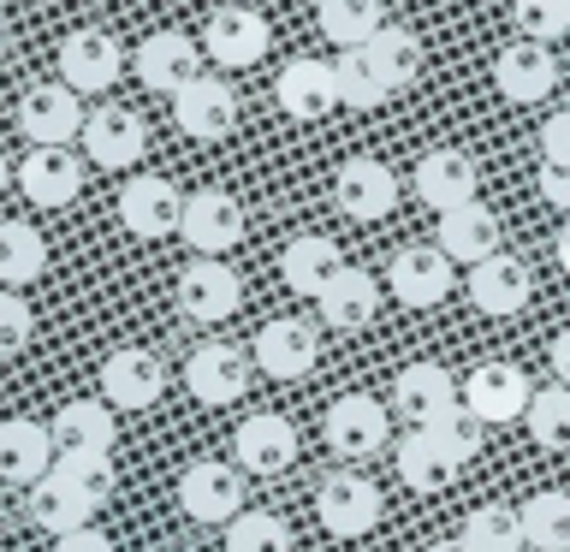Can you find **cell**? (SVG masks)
<instances>
[{"mask_svg":"<svg viewBox=\"0 0 570 552\" xmlns=\"http://www.w3.org/2000/svg\"><path fill=\"white\" fill-rule=\"evenodd\" d=\"M83 101L78 89L66 83H36L18 96V131H24L36 149H66L71 137H83Z\"/></svg>","mask_w":570,"mask_h":552,"instance_id":"6da1fadb","label":"cell"},{"mask_svg":"<svg viewBox=\"0 0 570 552\" xmlns=\"http://www.w3.org/2000/svg\"><path fill=\"white\" fill-rule=\"evenodd\" d=\"M315 516H321V529L333 534V541H363V534L381 523V487L363 475H327L315 487Z\"/></svg>","mask_w":570,"mask_h":552,"instance_id":"7a4b0ae2","label":"cell"},{"mask_svg":"<svg viewBox=\"0 0 570 552\" xmlns=\"http://www.w3.org/2000/svg\"><path fill=\"white\" fill-rule=\"evenodd\" d=\"M238 297H244V285L220 256H196L178 267L173 303L185 321H226V315H238Z\"/></svg>","mask_w":570,"mask_h":552,"instance_id":"3957f363","label":"cell"},{"mask_svg":"<svg viewBox=\"0 0 570 552\" xmlns=\"http://www.w3.org/2000/svg\"><path fill=\"white\" fill-rule=\"evenodd\" d=\"M529 404H534V386L517 363H481V368H470V381H463V410H470L481 427L529 416Z\"/></svg>","mask_w":570,"mask_h":552,"instance_id":"277c9868","label":"cell"},{"mask_svg":"<svg viewBox=\"0 0 570 552\" xmlns=\"http://www.w3.org/2000/svg\"><path fill=\"white\" fill-rule=\"evenodd\" d=\"M386 285L404 309H434V303L452 297L458 274H452V262L440 256V244H404L399 256L386 262Z\"/></svg>","mask_w":570,"mask_h":552,"instance_id":"5b68a950","label":"cell"},{"mask_svg":"<svg viewBox=\"0 0 570 552\" xmlns=\"http://www.w3.org/2000/svg\"><path fill=\"white\" fill-rule=\"evenodd\" d=\"M244 505V470L238 463H190L185 475H178V511L196 516V523H232Z\"/></svg>","mask_w":570,"mask_h":552,"instance_id":"8992f818","label":"cell"},{"mask_svg":"<svg viewBox=\"0 0 570 552\" xmlns=\"http://www.w3.org/2000/svg\"><path fill=\"white\" fill-rule=\"evenodd\" d=\"M321 434H327V445L338 457H374L392 434V416L381 410V398H368V392H345V398L327 404Z\"/></svg>","mask_w":570,"mask_h":552,"instance_id":"52a82bcc","label":"cell"},{"mask_svg":"<svg viewBox=\"0 0 570 552\" xmlns=\"http://www.w3.org/2000/svg\"><path fill=\"white\" fill-rule=\"evenodd\" d=\"M60 78L78 96H101L125 78V48L107 30H71L60 42Z\"/></svg>","mask_w":570,"mask_h":552,"instance_id":"ba28073f","label":"cell"},{"mask_svg":"<svg viewBox=\"0 0 570 552\" xmlns=\"http://www.w3.org/2000/svg\"><path fill=\"white\" fill-rule=\"evenodd\" d=\"M463 404V386L452 381L445 363H410L399 381H392V410L410 422V427H434L445 410Z\"/></svg>","mask_w":570,"mask_h":552,"instance_id":"9c48e42d","label":"cell"},{"mask_svg":"<svg viewBox=\"0 0 570 552\" xmlns=\"http://www.w3.org/2000/svg\"><path fill=\"white\" fill-rule=\"evenodd\" d=\"M119 220L131 238H167V231H178V220H185V196L155 172H131L119 190Z\"/></svg>","mask_w":570,"mask_h":552,"instance_id":"30bf717a","label":"cell"},{"mask_svg":"<svg viewBox=\"0 0 570 552\" xmlns=\"http://www.w3.org/2000/svg\"><path fill=\"white\" fill-rule=\"evenodd\" d=\"M249 363L256 356L238 351V345H196L190 351V363H185V386H190V398H203V404H238L244 392H249Z\"/></svg>","mask_w":570,"mask_h":552,"instance_id":"8fae6325","label":"cell"},{"mask_svg":"<svg viewBox=\"0 0 570 552\" xmlns=\"http://www.w3.org/2000/svg\"><path fill=\"white\" fill-rule=\"evenodd\" d=\"M160 392H167V363H160L155 351H114L101 363V404L114 410H149L160 404Z\"/></svg>","mask_w":570,"mask_h":552,"instance_id":"7c38bea8","label":"cell"},{"mask_svg":"<svg viewBox=\"0 0 570 552\" xmlns=\"http://www.w3.org/2000/svg\"><path fill=\"white\" fill-rule=\"evenodd\" d=\"M267 42H274V30H267V18H262L256 7H220V12L203 24V48H208L226 71H244V66L267 60Z\"/></svg>","mask_w":570,"mask_h":552,"instance_id":"4fadbf2b","label":"cell"},{"mask_svg":"<svg viewBox=\"0 0 570 552\" xmlns=\"http://www.w3.org/2000/svg\"><path fill=\"white\" fill-rule=\"evenodd\" d=\"M552 83H559V60H552L547 42H529V36H517L511 48H499L493 60V89L517 107L552 96Z\"/></svg>","mask_w":570,"mask_h":552,"instance_id":"5bb4252c","label":"cell"},{"mask_svg":"<svg viewBox=\"0 0 570 552\" xmlns=\"http://www.w3.org/2000/svg\"><path fill=\"white\" fill-rule=\"evenodd\" d=\"M142 119L131 114V107H119V101H107L96 107V114L83 119V160H96V167L107 172H125V167H137L142 160Z\"/></svg>","mask_w":570,"mask_h":552,"instance_id":"9a60e30c","label":"cell"},{"mask_svg":"<svg viewBox=\"0 0 570 552\" xmlns=\"http://www.w3.org/2000/svg\"><path fill=\"white\" fill-rule=\"evenodd\" d=\"M249 356H256V368L274 374V381H303V374L315 368V356H321V338H315L309 321L279 315V321H267V327L256 333Z\"/></svg>","mask_w":570,"mask_h":552,"instance_id":"2e32d148","label":"cell"},{"mask_svg":"<svg viewBox=\"0 0 570 552\" xmlns=\"http://www.w3.org/2000/svg\"><path fill=\"white\" fill-rule=\"evenodd\" d=\"M333 203L351 214V220H386L399 208V178H392L386 160H368L356 155L333 172Z\"/></svg>","mask_w":570,"mask_h":552,"instance_id":"e0dca14e","label":"cell"},{"mask_svg":"<svg viewBox=\"0 0 570 552\" xmlns=\"http://www.w3.org/2000/svg\"><path fill=\"white\" fill-rule=\"evenodd\" d=\"M53 452L60 457H114V440H119V422H114V404H96V398H71L53 410Z\"/></svg>","mask_w":570,"mask_h":552,"instance_id":"ac0fdd59","label":"cell"},{"mask_svg":"<svg viewBox=\"0 0 570 552\" xmlns=\"http://www.w3.org/2000/svg\"><path fill=\"white\" fill-rule=\"evenodd\" d=\"M178 238H185L196 256H226V249L244 238V208H238V196H226V190H196L190 203H185V220H178Z\"/></svg>","mask_w":570,"mask_h":552,"instance_id":"d6986e66","label":"cell"},{"mask_svg":"<svg viewBox=\"0 0 570 552\" xmlns=\"http://www.w3.org/2000/svg\"><path fill=\"white\" fill-rule=\"evenodd\" d=\"M232 452H238V470L244 475H285L297 463V427L285 422V416H274V410H262V416H244L238 422Z\"/></svg>","mask_w":570,"mask_h":552,"instance_id":"ffe728a7","label":"cell"},{"mask_svg":"<svg viewBox=\"0 0 570 552\" xmlns=\"http://www.w3.org/2000/svg\"><path fill=\"white\" fill-rule=\"evenodd\" d=\"M137 78L149 89H160V96H178L185 83L203 78V48H196L185 30H155L149 42L137 48Z\"/></svg>","mask_w":570,"mask_h":552,"instance_id":"44dd1931","label":"cell"},{"mask_svg":"<svg viewBox=\"0 0 570 552\" xmlns=\"http://www.w3.org/2000/svg\"><path fill=\"white\" fill-rule=\"evenodd\" d=\"M173 119H178V131L196 137V142H220L232 125H238V96H232L220 78H196L173 96Z\"/></svg>","mask_w":570,"mask_h":552,"instance_id":"7402d4cb","label":"cell"},{"mask_svg":"<svg viewBox=\"0 0 570 552\" xmlns=\"http://www.w3.org/2000/svg\"><path fill=\"white\" fill-rule=\"evenodd\" d=\"M475 185H481V167L463 149H428L416 160V196L440 214L475 203Z\"/></svg>","mask_w":570,"mask_h":552,"instance_id":"603a6c76","label":"cell"},{"mask_svg":"<svg viewBox=\"0 0 570 552\" xmlns=\"http://www.w3.org/2000/svg\"><path fill=\"white\" fill-rule=\"evenodd\" d=\"M53 434L42 422H0V481H12V487H36V481L53 475Z\"/></svg>","mask_w":570,"mask_h":552,"instance_id":"cb8c5ba5","label":"cell"},{"mask_svg":"<svg viewBox=\"0 0 570 552\" xmlns=\"http://www.w3.org/2000/svg\"><path fill=\"white\" fill-rule=\"evenodd\" d=\"M18 190H24L36 208L78 203V190H83V155H71V149H30L24 167H18Z\"/></svg>","mask_w":570,"mask_h":552,"instance_id":"d4e9b609","label":"cell"},{"mask_svg":"<svg viewBox=\"0 0 570 552\" xmlns=\"http://www.w3.org/2000/svg\"><path fill=\"white\" fill-rule=\"evenodd\" d=\"M274 101L285 107L292 119L303 125H315V119H327L333 107H338V78H333V66L327 60H292L274 78Z\"/></svg>","mask_w":570,"mask_h":552,"instance_id":"484cf974","label":"cell"},{"mask_svg":"<svg viewBox=\"0 0 570 552\" xmlns=\"http://www.w3.org/2000/svg\"><path fill=\"white\" fill-rule=\"evenodd\" d=\"M529 297H534L529 267L517 262V256H505V249L470 267V303H475L481 315H523Z\"/></svg>","mask_w":570,"mask_h":552,"instance_id":"4316f807","label":"cell"},{"mask_svg":"<svg viewBox=\"0 0 570 552\" xmlns=\"http://www.w3.org/2000/svg\"><path fill=\"white\" fill-rule=\"evenodd\" d=\"M440 256L452 267H475L499 256V214L481 203H463L452 214H440Z\"/></svg>","mask_w":570,"mask_h":552,"instance_id":"83f0119b","label":"cell"},{"mask_svg":"<svg viewBox=\"0 0 570 552\" xmlns=\"http://www.w3.org/2000/svg\"><path fill=\"white\" fill-rule=\"evenodd\" d=\"M338 267H345V256H338V244L321 238V231H303V238H292L279 256V274L297 297H321L338 279Z\"/></svg>","mask_w":570,"mask_h":552,"instance_id":"f1b7e54d","label":"cell"},{"mask_svg":"<svg viewBox=\"0 0 570 552\" xmlns=\"http://www.w3.org/2000/svg\"><path fill=\"white\" fill-rule=\"evenodd\" d=\"M315 309H321V321H327V327H338V333L368 327L374 309H381V285H374V274H363V267H338V279L315 297Z\"/></svg>","mask_w":570,"mask_h":552,"instance_id":"f546056e","label":"cell"},{"mask_svg":"<svg viewBox=\"0 0 570 552\" xmlns=\"http://www.w3.org/2000/svg\"><path fill=\"white\" fill-rule=\"evenodd\" d=\"M392 463H399V481L410 493H445L458 481V463L440 452V440L428 427H410L399 440V452H392Z\"/></svg>","mask_w":570,"mask_h":552,"instance_id":"4dcf8cb0","label":"cell"},{"mask_svg":"<svg viewBox=\"0 0 570 552\" xmlns=\"http://www.w3.org/2000/svg\"><path fill=\"white\" fill-rule=\"evenodd\" d=\"M89 516H96V505H89V499L71 487V481H60V475H48V481H36V487H30V523L48 529L53 541L71 534V529H89Z\"/></svg>","mask_w":570,"mask_h":552,"instance_id":"1f68e13d","label":"cell"},{"mask_svg":"<svg viewBox=\"0 0 570 552\" xmlns=\"http://www.w3.org/2000/svg\"><path fill=\"white\" fill-rule=\"evenodd\" d=\"M315 24L327 42H338V53L345 48H368L374 36H381V0H321L315 7Z\"/></svg>","mask_w":570,"mask_h":552,"instance_id":"d6a6232c","label":"cell"},{"mask_svg":"<svg viewBox=\"0 0 570 552\" xmlns=\"http://www.w3.org/2000/svg\"><path fill=\"white\" fill-rule=\"evenodd\" d=\"M42 267H48L42 231L24 226V220H0V292H7V285L42 279Z\"/></svg>","mask_w":570,"mask_h":552,"instance_id":"836d02e7","label":"cell"},{"mask_svg":"<svg viewBox=\"0 0 570 552\" xmlns=\"http://www.w3.org/2000/svg\"><path fill=\"white\" fill-rule=\"evenodd\" d=\"M333 78H338V107H356V114H368V107H381L392 96V83L381 78V66L368 60V48H345V53H338Z\"/></svg>","mask_w":570,"mask_h":552,"instance_id":"e575fe53","label":"cell"},{"mask_svg":"<svg viewBox=\"0 0 570 552\" xmlns=\"http://www.w3.org/2000/svg\"><path fill=\"white\" fill-rule=\"evenodd\" d=\"M517 516H523V541L534 552H570V493H534Z\"/></svg>","mask_w":570,"mask_h":552,"instance_id":"d590c367","label":"cell"},{"mask_svg":"<svg viewBox=\"0 0 570 552\" xmlns=\"http://www.w3.org/2000/svg\"><path fill=\"white\" fill-rule=\"evenodd\" d=\"M470 552H523V516H517L511 505H475L470 516H463V534H458Z\"/></svg>","mask_w":570,"mask_h":552,"instance_id":"8d00e7d4","label":"cell"},{"mask_svg":"<svg viewBox=\"0 0 570 552\" xmlns=\"http://www.w3.org/2000/svg\"><path fill=\"white\" fill-rule=\"evenodd\" d=\"M368 60L381 66V78H386L392 89H404V83H416V71H422V42H416L410 30H392V24H386V30L368 42Z\"/></svg>","mask_w":570,"mask_h":552,"instance_id":"74e56055","label":"cell"},{"mask_svg":"<svg viewBox=\"0 0 570 552\" xmlns=\"http://www.w3.org/2000/svg\"><path fill=\"white\" fill-rule=\"evenodd\" d=\"M523 422H529L534 445H547V452H570V386L534 392V404H529Z\"/></svg>","mask_w":570,"mask_h":552,"instance_id":"f35d334b","label":"cell"},{"mask_svg":"<svg viewBox=\"0 0 570 552\" xmlns=\"http://www.w3.org/2000/svg\"><path fill=\"white\" fill-rule=\"evenodd\" d=\"M226 552H292V529L267 511H238L226 523Z\"/></svg>","mask_w":570,"mask_h":552,"instance_id":"ab89813d","label":"cell"},{"mask_svg":"<svg viewBox=\"0 0 570 552\" xmlns=\"http://www.w3.org/2000/svg\"><path fill=\"white\" fill-rule=\"evenodd\" d=\"M511 24L529 42H552V36L570 30V0H511Z\"/></svg>","mask_w":570,"mask_h":552,"instance_id":"60d3db41","label":"cell"},{"mask_svg":"<svg viewBox=\"0 0 570 552\" xmlns=\"http://www.w3.org/2000/svg\"><path fill=\"white\" fill-rule=\"evenodd\" d=\"M428 434H434L440 440V452L445 457H452L458 463V470H463V463H470V457H481V422L470 416V410H445V416L434 422V427H428Z\"/></svg>","mask_w":570,"mask_h":552,"instance_id":"b9f144b4","label":"cell"},{"mask_svg":"<svg viewBox=\"0 0 570 552\" xmlns=\"http://www.w3.org/2000/svg\"><path fill=\"white\" fill-rule=\"evenodd\" d=\"M53 475L71 481L89 505H107V493H114V457H53Z\"/></svg>","mask_w":570,"mask_h":552,"instance_id":"7bdbcfd3","label":"cell"},{"mask_svg":"<svg viewBox=\"0 0 570 552\" xmlns=\"http://www.w3.org/2000/svg\"><path fill=\"white\" fill-rule=\"evenodd\" d=\"M36 338V315L18 292H0V356H18Z\"/></svg>","mask_w":570,"mask_h":552,"instance_id":"ee69618b","label":"cell"},{"mask_svg":"<svg viewBox=\"0 0 570 552\" xmlns=\"http://www.w3.org/2000/svg\"><path fill=\"white\" fill-rule=\"evenodd\" d=\"M541 160L547 167H570V114H552L541 125Z\"/></svg>","mask_w":570,"mask_h":552,"instance_id":"f6af8a7d","label":"cell"},{"mask_svg":"<svg viewBox=\"0 0 570 552\" xmlns=\"http://www.w3.org/2000/svg\"><path fill=\"white\" fill-rule=\"evenodd\" d=\"M541 196L559 214H570V167H547V160H541Z\"/></svg>","mask_w":570,"mask_h":552,"instance_id":"bcb514c9","label":"cell"},{"mask_svg":"<svg viewBox=\"0 0 570 552\" xmlns=\"http://www.w3.org/2000/svg\"><path fill=\"white\" fill-rule=\"evenodd\" d=\"M53 552H114V541H107L101 529H71V534L53 541Z\"/></svg>","mask_w":570,"mask_h":552,"instance_id":"7dc6e473","label":"cell"},{"mask_svg":"<svg viewBox=\"0 0 570 552\" xmlns=\"http://www.w3.org/2000/svg\"><path fill=\"white\" fill-rule=\"evenodd\" d=\"M547 363H552V374H559V386H570V327H564L559 338H552Z\"/></svg>","mask_w":570,"mask_h":552,"instance_id":"c3c4849f","label":"cell"},{"mask_svg":"<svg viewBox=\"0 0 570 552\" xmlns=\"http://www.w3.org/2000/svg\"><path fill=\"white\" fill-rule=\"evenodd\" d=\"M552 256H559V267L570 274V220H564V231H559V238H552Z\"/></svg>","mask_w":570,"mask_h":552,"instance_id":"681fc988","label":"cell"},{"mask_svg":"<svg viewBox=\"0 0 570 552\" xmlns=\"http://www.w3.org/2000/svg\"><path fill=\"white\" fill-rule=\"evenodd\" d=\"M12 178H18V167H12V160H7V155H0V190H7V185H12Z\"/></svg>","mask_w":570,"mask_h":552,"instance_id":"f907efd6","label":"cell"},{"mask_svg":"<svg viewBox=\"0 0 570 552\" xmlns=\"http://www.w3.org/2000/svg\"><path fill=\"white\" fill-rule=\"evenodd\" d=\"M428 552H470V546H463V541H434Z\"/></svg>","mask_w":570,"mask_h":552,"instance_id":"816d5d0a","label":"cell"},{"mask_svg":"<svg viewBox=\"0 0 570 552\" xmlns=\"http://www.w3.org/2000/svg\"><path fill=\"white\" fill-rule=\"evenodd\" d=\"M7 36H12V30H7V12H0V48H7Z\"/></svg>","mask_w":570,"mask_h":552,"instance_id":"f5cc1de1","label":"cell"},{"mask_svg":"<svg viewBox=\"0 0 570 552\" xmlns=\"http://www.w3.org/2000/svg\"><path fill=\"white\" fill-rule=\"evenodd\" d=\"M226 7H256V0H226Z\"/></svg>","mask_w":570,"mask_h":552,"instance_id":"db71d44e","label":"cell"},{"mask_svg":"<svg viewBox=\"0 0 570 552\" xmlns=\"http://www.w3.org/2000/svg\"><path fill=\"white\" fill-rule=\"evenodd\" d=\"M0 368H7V356H0Z\"/></svg>","mask_w":570,"mask_h":552,"instance_id":"11a10c76","label":"cell"}]
</instances>
